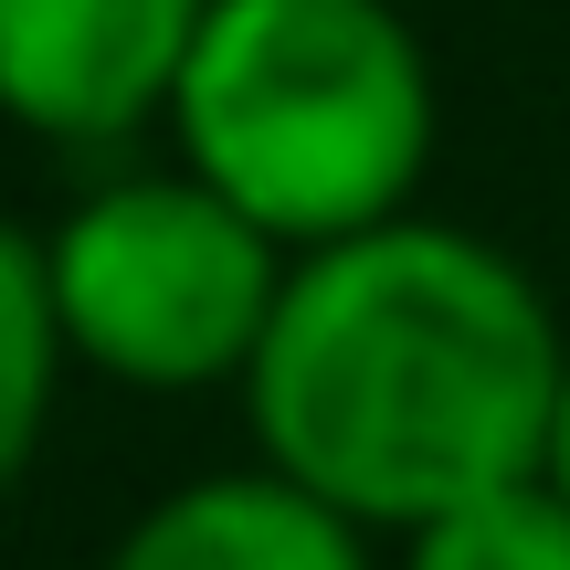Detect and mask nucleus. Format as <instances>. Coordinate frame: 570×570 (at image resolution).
<instances>
[{"mask_svg":"<svg viewBox=\"0 0 570 570\" xmlns=\"http://www.w3.org/2000/svg\"><path fill=\"white\" fill-rule=\"evenodd\" d=\"M550 487L570 497V381H560V423H550Z\"/></svg>","mask_w":570,"mask_h":570,"instance_id":"nucleus-8","label":"nucleus"},{"mask_svg":"<svg viewBox=\"0 0 570 570\" xmlns=\"http://www.w3.org/2000/svg\"><path fill=\"white\" fill-rule=\"evenodd\" d=\"M63 317H53V275H42V233L0 212V497L32 475L42 433H53V402H63Z\"/></svg>","mask_w":570,"mask_h":570,"instance_id":"nucleus-6","label":"nucleus"},{"mask_svg":"<svg viewBox=\"0 0 570 570\" xmlns=\"http://www.w3.org/2000/svg\"><path fill=\"white\" fill-rule=\"evenodd\" d=\"M444 85L402 0H212L169 148L285 254L423 212Z\"/></svg>","mask_w":570,"mask_h":570,"instance_id":"nucleus-2","label":"nucleus"},{"mask_svg":"<svg viewBox=\"0 0 570 570\" xmlns=\"http://www.w3.org/2000/svg\"><path fill=\"white\" fill-rule=\"evenodd\" d=\"M96 570H381L360 518H338L327 497H306L275 465H223L190 487L148 497Z\"/></svg>","mask_w":570,"mask_h":570,"instance_id":"nucleus-5","label":"nucleus"},{"mask_svg":"<svg viewBox=\"0 0 570 570\" xmlns=\"http://www.w3.org/2000/svg\"><path fill=\"white\" fill-rule=\"evenodd\" d=\"M285 265L296 254L180 159L96 180L42 233V275H53V317H63L75 370L127 381V391H169V402L244 391L254 348L275 327Z\"/></svg>","mask_w":570,"mask_h":570,"instance_id":"nucleus-3","label":"nucleus"},{"mask_svg":"<svg viewBox=\"0 0 570 570\" xmlns=\"http://www.w3.org/2000/svg\"><path fill=\"white\" fill-rule=\"evenodd\" d=\"M212 0H0V127L42 148H127L169 127Z\"/></svg>","mask_w":570,"mask_h":570,"instance_id":"nucleus-4","label":"nucleus"},{"mask_svg":"<svg viewBox=\"0 0 570 570\" xmlns=\"http://www.w3.org/2000/svg\"><path fill=\"white\" fill-rule=\"evenodd\" d=\"M570 327L550 285L465 223H370L285 265L244 370L254 465L296 475L370 539L550 475Z\"/></svg>","mask_w":570,"mask_h":570,"instance_id":"nucleus-1","label":"nucleus"},{"mask_svg":"<svg viewBox=\"0 0 570 570\" xmlns=\"http://www.w3.org/2000/svg\"><path fill=\"white\" fill-rule=\"evenodd\" d=\"M402 570H570V497L529 475L475 508H444L433 529L402 539Z\"/></svg>","mask_w":570,"mask_h":570,"instance_id":"nucleus-7","label":"nucleus"}]
</instances>
